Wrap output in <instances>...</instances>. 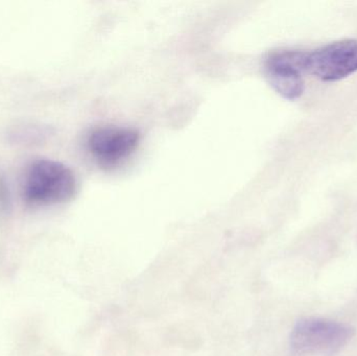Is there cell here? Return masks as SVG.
I'll return each instance as SVG.
<instances>
[{
    "label": "cell",
    "mask_w": 357,
    "mask_h": 356,
    "mask_svg": "<svg viewBox=\"0 0 357 356\" xmlns=\"http://www.w3.org/2000/svg\"><path fill=\"white\" fill-rule=\"evenodd\" d=\"M356 71V39L333 42L308 52L307 72L320 81H340Z\"/></svg>",
    "instance_id": "obj_4"
},
{
    "label": "cell",
    "mask_w": 357,
    "mask_h": 356,
    "mask_svg": "<svg viewBox=\"0 0 357 356\" xmlns=\"http://www.w3.org/2000/svg\"><path fill=\"white\" fill-rule=\"evenodd\" d=\"M354 336V328L345 324L320 318H305L298 321L291 332V350L300 355H333Z\"/></svg>",
    "instance_id": "obj_2"
},
{
    "label": "cell",
    "mask_w": 357,
    "mask_h": 356,
    "mask_svg": "<svg viewBox=\"0 0 357 356\" xmlns=\"http://www.w3.org/2000/svg\"><path fill=\"white\" fill-rule=\"evenodd\" d=\"M140 141L137 130L117 125L96 127L88 137V148L102 167H112L129 158Z\"/></svg>",
    "instance_id": "obj_5"
},
{
    "label": "cell",
    "mask_w": 357,
    "mask_h": 356,
    "mask_svg": "<svg viewBox=\"0 0 357 356\" xmlns=\"http://www.w3.org/2000/svg\"><path fill=\"white\" fill-rule=\"evenodd\" d=\"M307 56L308 52L303 50H278L266 58V77L282 98L295 100L303 95V73L307 72Z\"/></svg>",
    "instance_id": "obj_3"
},
{
    "label": "cell",
    "mask_w": 357,
    "mask_h": 356,
    "mask_svg": "<svg viewBox=\"0 0 357 356\" xmlns=\"http://www.w3.org/2000/svg\"><path fill=\"white\" fill-rule=\"evenodd\" d=\"M73 171L58 161H33L24 176L23 196L33 205H54L71 200L77 192Z\"/></svg>",
    "instance_id": "obj_1"
}]
</instances>
